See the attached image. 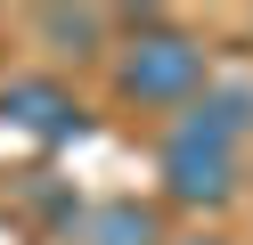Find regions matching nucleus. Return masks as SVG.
I'll list each match as a JSON object with an SVG mask.
<instances>
[{"instance_id": "obj_6", "label": "nucleus", "mask_w": 253, "mask_h": 245, "mask_svg": "<svg viewBox=\"0 0 253 245\" xmlns=\"http://www.w3.org/2000/svg\"><path fill=\"white\" fill-rule=\"evenodd\" d=\"M196 245H220V237H196Z\"/></svg>"}, {"instance_id": "obj_2", "label": "nucleus", "mask_w": 253, "mask_h": 245, "mask_svg": "<svg viewBox=\"0 0 253 245\" xmlns=\"http://www.w3.org/2000/svg\"><path fill=\"white\" fill-rule=\"evenodd\" d=\"M164 180H171V196H180V204H220V196H229V147L171 131V147H164Z\"/></svg>"}, {"instance_id": "obj_1", "label": "nucleus", "mask_w": 253, "mask_h": 245, "mask_svg": "<svg viewBox=\"0 0 253 245\" xmlns=\"http://www.w3.org/2000/svg\"><path fill=\"white\" fill-rule=\"evenodd\" d=\"M204 82V49L171 41V33H155V41H131V57H123V98H147V106H164V98H188Z\"/></svg>"}, {"instance_id": "obj_4", "label": "nucleus", "mask_w": 253, "mask_h": 245, "mask_svg": "<svg viewBox=\"0 0 253 245\" xmlns=\"http://www.w3.org/2000/svg\"><path fill=\"white\" fill-rule=\"evenodd\" d=\"M164 229H155V212L139 204V196H123V204H98L82 229H74V245H155Z\"/></svg>"}, {"instance_id": "obj_3", "label": "nucleus", "mask_w": 253, "mask_h": 245, "mask_svg": "<svg viewBox=\"0 0 253 245\" xmlns=\"http://www.w3.org/2000/svg\"><path fill=\"white\" fill-rule=\"evenodd\" d=\"M0 114H17V123L41 131V139H82V123H90L57 82H8V90H0Z\"/></svg>"}, {"instance_id": "obj_5", "label": "nucleus", "mask_w": 253, "mask_h": 245, "mask_svg": "<svg viewBox=\"0 0 253 245\" xmlns=\"http://www.w3.org/2000/svg\"><path fill=\"white\" fill-rule=\"evenodd\" d=\"M49 41H98V16H41Z\"/></svg>"}]
</instances>
